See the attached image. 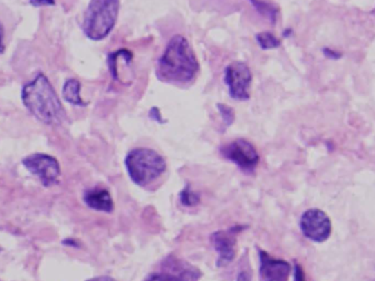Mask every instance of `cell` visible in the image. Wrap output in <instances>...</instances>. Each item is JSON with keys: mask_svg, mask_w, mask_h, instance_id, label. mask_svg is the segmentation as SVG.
Instances as JSON below:
<instances>
[{"mask_svg": "<svg viewBox=\"0 0 375 281\" xmlns=\"http://www.w3.org/2000/svg\"><path fill=\"white\" fill-rule=\"evenodd\" d=\"M199 72V61L190 43L182 35H175L158 59L156 74L165 83H188Z\"/></svg>", "mask_w": 375, "mask_h": 281, "instance_id": "obj_1", "label": "cell"}, {"mask_svg": "<svg viewBox=\"0 0 375 281\" xmlns=\"http://www.w3.org/2000/svg\"><path fill=\"white\" fill-rule=\"evenodd\" d=\"M22 102L28 111L43 124L53 126L61 124L66 112L53 85L42 72L24 85L21 92Z\"/></svg>", "mask_w": 375, "mask_h": 281, "instance_id": "obj_2", "label": "cell"}, {"mask_svg": "<svg viewBox=\"0 0 375 281\" xmlns=\"http://www.w3.org/2000/svg\"><path fill=\"white\" fill-rule=\"evenodd\" d=\"M125 167L128 176L136 185H149L165 173V158L153 149L136 148L125 157Z\"/></svg>", "mask_w": 375, "mask_h": 281, "instance_id": "obj_3", "label": "cell"}, {"mask_svg": "<svg viewBox=\"0 0 375 281\" xmlns=\"http://www.w3.org/2000/svg\"><path fill=\"white\" fill-rule=\"evenodd\" d=\"M120 1L95 0L90 1L84 18L83 31L93 41H102L111 33L117 23Z\"/></svg>", "mask_w": 375, "mask_h": 281, "instance_id": "obj_4", "label": "cell"}, {"mask_svg": "<svg viewBox=\"0 0 375 281\" xmlns=\"http://www.w3.org/2000/svg\"><path fill=\"white\" fill-rule=\"evenodd\" d=\"M221 154L225 159L233 162L240 170L251 174L258 167V152L253 143L246 139L238 138L221 147Z\"/></svg>", "mask_w": 375, "mask_h": 281, "instance_id": "obj_5", "label": "cell"}, {"mask_svg": "<svg viewBox=\"0 0 375 281\" xmlns=\"http://www.w3.org/2000/svg\"><path fill=\"white\" fill-rule=\"evenodd\" d=\"M251 80L249 67L242 61H234L224 72V83L229 87V96L237 101H246L250 98Z\"/></svg>", "mask_w": 375, "mask_h": 281, "instance_id": "obj_6", "label": "cell"}, {"mask_svg": "<svg viewBox=\"0 0 375 281\" xmlns=\"http://www.w3.org/2000/svg\"><path fill=\"white\" fill-rule=\"evenodd\" d=\"M22 165L33 176H37L46 187L57 183L61 176V167L55 158L46 154H30L22 160Z\"/></svg>", "mask_w": 375, "mask_h": 281, "instance_id": "obj_7", "label": "cell"}, {"mask_svg": "<svg viewBox=\"0 0 375 281\" xmlns=\"http://www.w3.org/2000/svg\"><path fill=\"white\" fill-rule=\"evenodd\" d=\"M300 227L304 236L316 243L327 241L333 232L331 221L327 214L317 208L304 212L300 221Z\"/></svg>", "mask_w": 375, "mask_h": 281, "instance_id": "obj_8", "label": "cell"}, {"mask_svg": "<svg viewBox=\"0 0 375 281\" xmlns=\"http://www.w3.org/2000/svg\"><path fill=\"white\" fill-rule=\"evenodd\" d=\"M245 227L237 226L229 230L216 231L211 236V241L218 252V267H227L232 263L237 254V234Z\"/></svg>", "mask_w": 375, "mask_h": 281, "instance_id": "obj_9", "label": "cell"}, {"mask_svg": "<svg viewBox=\"0 0 375 281\" xmlns=\"http://www.w3.org/2000/svg\"><path fill=\"white\" fill-rule=\"evenodd\" d=\"M202 273L190 264L171 258L164 264V269L147 277L145 281H199Z\"/></svg>", "mask_w": 375, "mask_h": 281, "instance_id": "obj_10", "label": "cell"}, {"mask_svg": "<svg viewBox=\"0 0 375 281\" xmlns=\"http://www.w3.org/2000/svg\"><path fill=\"white\" fill-rule=\"evenodd\" d=\"M259 260H260L261 281H287L290 277V264L287 260H278L272 258L271 255L259 249Z\"/></svg>", "mask_w": 375, "mask_h": 281, "instance_id": "obj_11", "label": "cell"}, {"mask_svg": "<svg viewBox=\"0 0 375 281\" xmlns=\"http://www.w3.org/2000/svg\"><path fill=\"white\" fill-rule=\"evenodd\" d=\"M84 202L91 209L96 211L112 212L115 209V202L111 194L108 189L102 187H95L88 189L84 194Z\"/></svg>", "mask_w": 375, "mask_h": 281, "instance_id": "obj_12", "label": "cell"}, {"mask_svg": "<svg viewBox=\"0 0 375 281\" xmlns=\"http://www.w3.org/2000/svg\"><path fill=\"white\" fill-rule=\"evenodd\" d=\"M132 59H133V54L128 50H120L115 53L110 54L108 57V65L115 79L123 83L122 74H126L125 70H130Z\"/></svg>", "mask_w": 375, "mask_h": 281, "instance_id": "obj_13", "label": "cell"}, {"mask_svg": "<svg viewBox=\"0 0 375 281\" xmlns=\"http://www.w3.org/2000/svg\"><path fill=\"white\" fill-rule=\"evenodd\" d=\"M80 85L79 81L77 79H68L63 85V98L65 101L73 105L86 106L87 103L83 101V98L80 96Z\"/></svg>", "mask_w": 375, "mask_h": 281, "instance_id": "obj_14", "label": "cell"}, {"mask_svg": "<svg viewBox=\"0 0 375 281\" xmlns=\"http://www.w3.org/2000/svg\"><path fill=\"white\" fill-rule=\"evenodd\" d=\"M256 39L262 50H271V48H278L281 45V41L270 32L259 33L256 35Z\"/></svg>", "mask_w": 375, "mask_h": 281, "instance_id": "obj_15", "label": "cell"}, {"mask_svg": "<svg viewBox=\"0 0 375 281\" xmlns=\"http://www.w3.org/2000/svg\"><path fill=\"white\" fill-rule=\"evenodd\" d=\"M250 3L255 7L256 10L260 12L262 16L266 17L271 22H276L278 14L276 6L272 3H264V1H250Z\"/></svg>", "mask_w": 375, "mask_h": 281, "instance_id": "obj_16", "label": "cell"}, {"mask_svg": "<svg viewBox=\"0 0 375 281\" xmlns=\"http://www.w3.org/2000/svg\"><path fill=\"white\" fill-rule=\"evenodd\" d=\"M179 197H180L181 204L186 206V207H192V206H195L200 202L199 194L192 191L190 186H186V189L181 191Z\"/></svg>", "mask_w": 375, "mask_h": 281, "instance_id": "obj_17", "label": "cell"}, {"mask_svg": "<svg viewBox=\"0 0 375 281\" xmlns=\"http://www.w3.org/2000/svg\"><path fill=\"white\" fill-rule=\"evenodd\" d=\"M216 106H218V112H220V114H221L222 118H223V122L227 125V127H229L235 121L234 110L231 106L224 103H218Z\"/></svg>", "mask_w": 375, "mask_h": 281, "instance_id": "obj_18", "label": "cell"}, {"mask_svg": "<svg viewBox=\"0 0 375 281\" xmlns=\"http://www.w3.org/2000/svg\"><path fill=\"white\" fill-rule=\"evenodd\" d=\"M294 281H306L303 268L298 264H296V266H294Z\"/></svg>", "mask_w": 375, "mask_h": 281, "instance_id": "obj_19", "label": "cell"}, {"mask_svg": "<svg viewBox=\"0 0 375 281\" xmlns=\"http://www.w3.org/2000/svg\"><path fill=\"white\" fill-rule=\"evenodd\" d=\"M149 116H151L152 120L156 121V122L160 123V124L165 123V121H162V114H160V110H158L156 106L151 110V112H149Z\"/></svg>", "mask_w": 375, "mask_h": 281, "instance_id": "obj_20", "label": "cell"}, {"mask_svg": "<svg viewBox=\"0 0 375 281\" xmlns=\"http://www.w3.org/2000/svg\"><path fill=\"white\" fill-rule=\"evenodd\" d=\"M323 53H324V55L326 56V57H328V59H341V56H343V54L338 53V52L331 51L330 48H327L323 50Z\"/></svg>", "mask_w": 375, "mask_h": 281, "instance_id": "obj_21", "label": "cell"}, {"mask_svg": "<svg viewBox=\"0 0 375 281\" xmlns=\"http://www.w3.org/2000/svg\"><path fill=\"white\" fill-rule=\"evenodd\" d=\"M31 5L35 6V7H42V6H52L55 3V1L53 0H31L29 1Z\"/></svg>", "mask_w": 375, "mask_h": 281, "instance_id": "obj_22", "label": "cell"}, {"mask_svg": "<svg viewBox=\"0 0 375 281\" xmlns=\"http://www.w3.org/2000/svg\"><path fill=\"white\" fill-rule=\"evenodd\" d=\"M236 281H251V275L247 271H240L237 275Z\"/></svg>", "mask_w": 375, "mask_h": 281, "instance_id": "obj_23", "label": "cell"}, {"mask_svg": "<svg viewBox=\"0 0 375 281\" xmlns=\"http://www.w3.org/2000/svg\"><path fill=\"white\" fill-rule=\"evenodd\" d=\"M86 281H117L115 278L109 276L95 277V278L87 279Z\"/></svg>", "mask_w": 375, "mask_h": 281, "instance_id": "obj_24", "label": "cell"}, {"mask_svg": "<svg viewBox=\"0 0 375 281\" xmlns=\"http://www.w3.org/2000/svg\"><path fill=\"white\" fill-rule=\"evenodd\" d=\"M5 52V46H3V28L0 23V54Z\"/></svg>", "mask_w": 375, "mask_h": 281, "instance_id": "obj_25", "label": "cell"}]
</instances>
